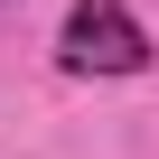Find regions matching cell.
Returning <instances> with one entry per match:
<instances>
[{
  "instance_id": "obj_1",
  "label": "cell",
  "mask_w": 159,
  "mask_h": 159,
  "mask_svg": "<svg viewBox=\"0 0 159 159\" xmlns=\"http://www.w3.org/2000/svg\"><path fill=\"white\" fill-rule=\"evenodd\" d=\"M56 47H66L75 75H140V66H150V28L122 10V0H75Z\"/></svg>"
}]
</instances>
